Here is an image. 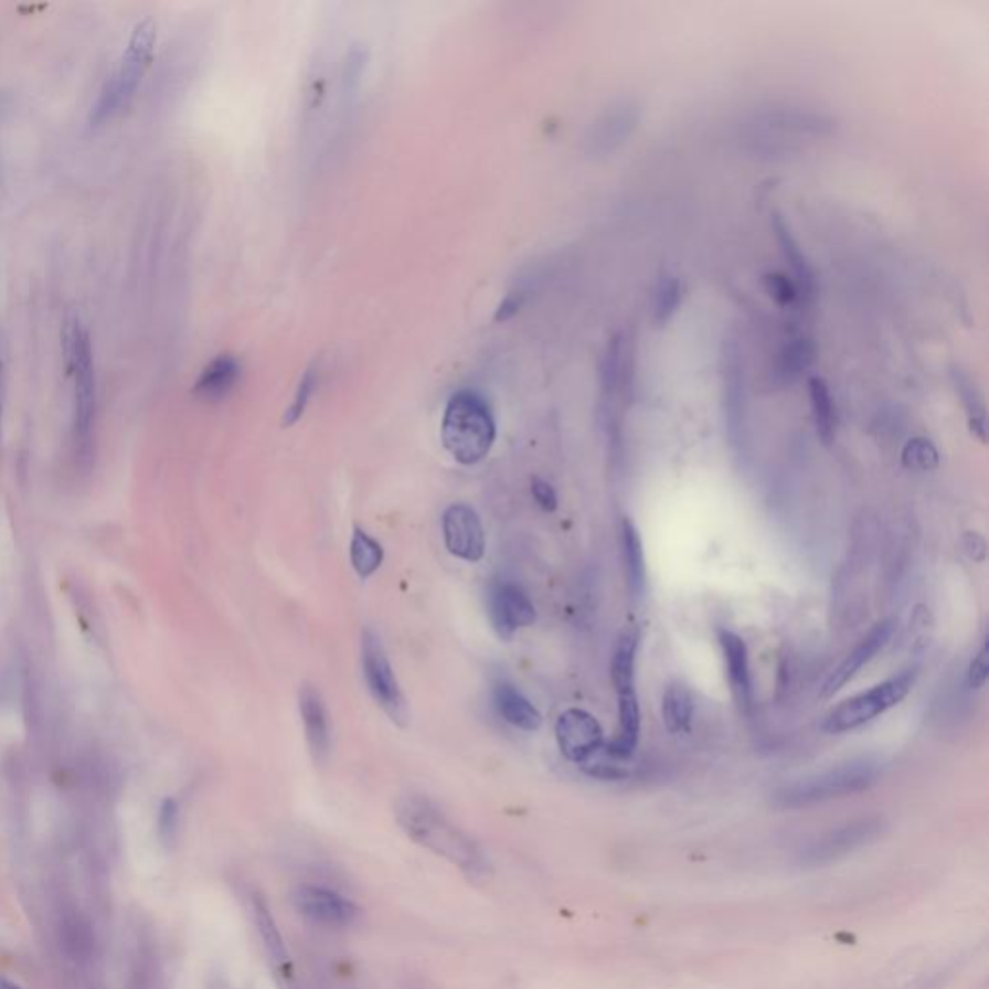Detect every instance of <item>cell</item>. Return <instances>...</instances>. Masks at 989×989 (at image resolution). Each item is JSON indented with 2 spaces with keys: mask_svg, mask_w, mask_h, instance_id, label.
Here are the masks:
<instances>
[{
  "mask_svg": "<svg viewBox=\"0 0 989 989\" xmlns=\"http://www.w3.org/2000/svg\"><path fill=\"white\" fill-rule=\"evenodd\" d=\"M394 816L412 841L445 858L468 878L479 880L489 872V860L478 842L456 827L425 796L408 795L394 806Z\"/></svg>",
  "mask_w": 989,
  "mask_h": 989,
  "instance_id": "cell-1",
  "label": "cell"
},
{
  "mask_svg": "<svg viewBox=\"0 0 989 989\" xmlns=\"http://www.w3.org/2000/svg\"><path fill=\"white\" fill-rule=\"evenodd\" d=\"M883 769L885 765L880 757H854L844 764L833 765L826 772L813 773L788 783L773 795V804L785 810H800L816 804L857 795L873 787L883 775Z\"/></svg>",
  "mask_w": 989,
  "mask_h": 989,
  "instance_id": "cell-2",
  "label": "cell"
},
{
  "mask_svg": "<svg viewBox=\"0 0 989 989\" xmlns=\"http://www.w3.org/2000/svg\"><path fill=\"white\" fill-rule=\"evenodd\" d=\"M494 437L493 412L481 394L464 389L448 398L440 422V440L456 462H481L493 447Z\"/></svg>",
  "mask_w": 989,
  "mask_h": 989,
  "instance_id": "cell-3",
  "label": "cell"
},
{
  "mask_svg": "<svg viewBox=\"0 0 989 989\" xmlns=\"http://www.w3.org/2000/svg\"><path fill=\"white\" fill-rule=\"evenodd\" d=\"M155 43L157 25L153 20L139 22L131 31L107 84L100 89L99 99L93 107L92 123H105L130 105L153 59Z\"/></svg>",
  "mask_w": 989,
  "mask_h": 989,
  "instance_id": "cell-4",
  "label": "cell"
},
{
  "mask_svg": "<svg viewBox=\"0 0 989 989\" xmlns=\"http://www.w3.org/2000/svg\"><path fill=\"white\" fill-rule=\"evenodd\" d=\"M916 677H918L916 669H908L844 700L834 710L829 711L823 721V731L829 734L850 733L872 723L873 719L893 710L911 694Z\"/></svg>",
  "mask_w": 989,
  "mask_h": 989,
  "instance_id": "cell-5",
  "label": "cell"
},
{
  "mask_svg": "<svg viewBox=\"0 0 989 989\" xmlns=\"http://www.w3.org/2000/svg\"><path fill=\"white\" fill-rule=\"evenodd\" d=\"M885 833V821L881 818H862L844 826L834 827L827 833L813 837L796 852V864L804 870H816L834 864L858 849H864Z\"/></svg>",
  "mask_w": 989,
  "mask_h": 989,
  "instance_id": "cell-6",
  "label": "cell"
},
{
  "mask_svg": "<svg viewBox=\"0 0 989 989\" xmlns=\"http://www.w3.org/2000/svg\"><path fill=\"white\" fill-rule=\"evenodd\" d=\"M362 667L365 684L370 688V694L379 708L385 711L396 725H406L408 723L406 698L394 677L393 667L386 657L381 638L371 628H365L362 632Z\"/></svg>",
  "mask_w": 989,
  "mask_h": 989,
  "instance_id": "cell-7",
  "label": "cell"
},
{
  "mask_svg": "<svg viewBox=\"0 0 989 989\" xmlns=\"http://www.w3.org/2000/svg\"><path fill=\"white\" fill-rule=\"evenodd\" d=\"M66 352L74 381V422L76 433L85 439L92 432L95 414V363L89 334L74 321L66 331Z\"/></svg>",
  "mask_w": 989,
  "mask_h": 989,
  "instance_id": "cell-8",
  "label": "cell"
},
{
  "mask_svg": "<svg viewBox=\"0 0 989 989\" xmlns=\"http://www.w3.org/2000/svg\"><path fill=\"white\" fill-rule=\"evenodd\" d=\"M640 118L641 108L636 100H615L589 126L584 138V153L589 159H605L615 153L636 131Z\"/></svg>",
  "mask_w": 989,
  "mask_h": 989,
  "instance_id": "cell-9",
  "label": "cell"
},
{
  "mask_svg": "<svg viewBox=\"0 0 989 989\" xmlns=\"http://www.w3.org/2000/svg\"><path fill=\"white\" fill-rule=\"evenodd\" d=\"M754 130L764 134L765 143L772 146V141L780 143L783 139L804 138V136H827L834 128L833 118L808 110V108L775 107L759 110L752 120Z\"/></svg>",
  "mask_w": 989,
  "mask_h": 989,
  "instance_id": "cell-10",
  "label": "cell"
},
{
  "mask_svg": "<svg viewBox=\"0 0 989 989\" xmlns=\"http://www.w3.org/2000/svg\"><path fill=\"white\" fill-rule=\"evenodd\" d=\"M559 749L572 764L586 765L603 748V726L589 711L572 708L561 713L555 725Z\"/></svg>",
  "mask_w": 989,
  "mask_h": 989,
  "instance_id": "cell-11",
  "label": "cell"
},
{
  "mask_svg": "<svg viewBox=\"0 0 989 989\" xmlns=\"http://www.w3.org/2000/svg\"><path fill=\"white\" fill-rule=\"evenodd\" d=\"M443 538L450 555L478 563L486 555V532L478 512L468 504H450L443 514Z\"/></svg>",
  "mask_w": 989,
  "mask_h": 989,
  "instance_id": "cell-12",
  "label": "cell"
},
{
  "mask_svg": "<svg viewBox=\"0 0 989 989\" xmlns=\"http://www.w3.org/2000/svg\"><path fill=\"white\" fill-rule=\"evenodd\" d=\"M487 613L491 618L494 632L502 640H510L517 630L532 625L535 620V607L522 587L510 582L494 584L487 595Z\"/></svg>",
  "mask_w": 989,
  "mask_h": 989,
  "instance_id": "cell-13",
  "label": "cell"
},
{
  "mask_svg": "<svg viewBox=\"0 0 989 989\" xmlns=\"http://www.w3.org/2000/svg\"><path fill=\"white\" fill-rule=\"evenodd\" d=\"M294 904L301 916L325 927H348L360 916V908L350 898L331 889L301 885L294 893Z\"/></svg>",
  "mask_w": 989,
  "mask_h": 989,
  "instance_id": "cell-14",
  "label": "cell"
},
{
  "mask_svg": "<svg viewBox=\"0 0 989 989\" xmlns=\"http://www.w3.org/2000/svg\"><path fill=\"white\" fill-rule=\"evenodd\" d=\"M895 632V620L885 618L878 625L873 626L870 632L865 634L862 640L858 641L857 648L850 651L849 656L842 659V663L834 669L826 684L821 688V698H831L837 694L844 684H849L850 680L857 677L858 672L864 669L865 664L872 661L873 657L880 653L881 649L887 646L891 636Z\"/></svg>",
  "mask_w": 989,
  "mask_h": 989,
  "instance_id": "cell-15",
  "label": "cell"
},
{
  "mask_svg": "<svg viewBox=\"0 0 989 989\" xmlns=\"http://www.w3.org/2000/svg\"><path fill=\"white\" fill-rule=\"evenodd\" d=\"M300 715L306 731L309 752L317 764H325L331 754V726L325 708L323 698L313 687H301Z\"/></svg>",
  "mask_w": 989,
  "mask_h": 989,
  "instance_id": "cell-16",
  "label": "cell"
},
{
  "mask_svg": "<svg viewBox=\"0 0 989 989\" xmlns=\"http://www.w3.org/2000/svg\"><path fill=\"white\" fill-rule=\"evenodd\" d=\"M717 640L723 657H725L726 674H729L734 698H736V702L741 703V708L749 710L754 692H752V674H749L748 646L738 634L726 630V628H719Z\"/></svg>",
  "mask_w": 989,
  "mask_h": 989,
  "instance_id": "cell-17",
  "label": "cell"
},
{
  "mask_svg": "<svg viewBox=\"0 0 989 989\" xmlns=\"http://www.w3.org/2000/svg\"><path fill=\"white\" fill-rule=\"evenodd\" d=\"M772 228L775 240L779 244L780 254H783L785 262L788 263V267L793 269V275H795L793 283H795L796 290H798V298L810 301L813 298V290H816V277H813L810 263H808L806 255L802 254V249H800L798 242L793 236L785 216L780 215V213H773Z\"/></svg>",
  "mask_w": 989,
  "mask_h": 989,
  "instance_id": "cell-18",
  "label": "cell"
},
{
  "mask_svg": "<svg viewBox=\"0 0 989 989\" xmlns=\"http://www.w3.org/2000/svg\"><path fill=\"white\" fill-rule=\"evenodd\" d=\"M242 377V363L231 354L216 355L215 360L203 368L200 377L193 385L195 394L203 401H221L238 385Z\"/></svg>",
  "mask_w": 989,
  "mask_h": 989,
  "instance_id": "cell-19",
  "label": "cell"
},
{
  "mask_svg": "<svg viewBox=\"0 0 989 989\" xmlns=\"http://www.w3.org/2000/svg\"><path fill=\"white\" fill-rule=\"evenodd\" d=\"M620 547H623V561H625L626 584L630 595L641 599L648 587V566H646V553L641 543L640 532L630 518H623L620 524Z\"/></svg>",
  "mask_w": 989,
  "mask_h": 989,
  "instance_id": "cell-20",
  "label": "cell"
},
{
  "mask_svg": "<svg viewBox=\"0 0 989 989\" xmlns=\"http://www.w3.org/2000/svg\"><path fill=\"white\" fill-rule=\"evenodd\" d=\"M493 698L494 708L510 725L532 733V731H538L543 723L540 711L535 710V705L522 692H518L512 684L499 682L494 687Z\"/></svg>",
  "mask_w": 989,
  "mask_h": 989,
  "instance_id": "cell-21",
  "label": "cell"
},
{
  "mask_svg": "<svg viewBox=\"0 0 989 989\" xmlns=\"http://www.w3.org/2000/svg\"><path fill=\"white\" fill-rule=\"evenodd\" d=\"M950 381L955 386V393L963 402L968 416V427L974 437H978L981 443L988 439V412H986V401L978 385L974 383V379L960 368L950 370Z\"/></svg>",
  "mask_w": 989,
  "mask_h": 989,
  "instance_id": "cell-22",
  "label": "cell"
},
{
  "mask_svg": "<svg viewBox=\"0 0 989 989\" xmlns=\"http://www.w3.org/2000/svg\"><path fill=\"white\" fill-rule=\"evenodd\" d=\"M808 394H810L811 416L818 433L819 440L831 447L837 435V410H834L833 396L829 385L821 377L808 379Z\"/></svg>",
  "mask_w": 989,
  "mask_h": 989,
  "instance_id": "cell-23",
  "label": "cell"
},
{
  "mask_svg": "<svg viewBox=\"0 0 989 989\" xmlns=\"http://www.w3.org/2000/svg\"><path fill=\"white\" fill-rule=\"evenodd\" d=\"M818 348L816 342L806 337L790 340L787 347H783L777 362H775V379L779 383H793L798 377H802L806 371L810 370L811 363L816 362Z\"/></svg>",
  "mask_w": 989,
  "mask_h": 989,
  "instance_id": "cell-24",
  "label": "cell"
},
{
  "mask_svg": "<svg viewBox=\"0 0 989 989\" xmlns=\"http://www.w3.org/2000/svg\"><path fill=\"white\" fill-rule=\"evenodd\" d=\"M663 725L671 734L684 733L694 715V695L680 682H672L663 692Z\"/></svg>",
  "mask_w": 989,
  "mask_h": 989,
  "instance_id": "cell-25",
  "label": "cell"
},
{
  "mask_svg": "<svg viewBox=\"0 0 989 989\" xmlns=\"http://www.w3.org/2000/svg\"><path fill=\"white\" fill-rule=\"evenodd\" d=\"M638 641L640 634L636 628H628L626 632L620 634L617 640L615 651H613V661H610V679L613 687L618 692L632 690L634 674H636V651H638Z\"/></svg>",
  "mask_w": 989,
  "mask_h": 989,
  "instance_id": "cell-26",
  "label": "cell"
},
{
  "mask_svg": "<svg viewBox=\"0 0 989 989\" xmlns=\"http://www.w3.org/2000/svg\"><path fill=\"white\" fill-rule=\"evenodd\" d=\"M252 914H254L255 926L262 937L263 947L277 965H286L288 963V953L283 942V935L278 932L277 922L270 914L269 906L263 901L262 896H252Z\"/></svg>",
  "mask_w": 989,
  "mask_h": 989,
  "instance_id": "cell-27",
  "label": "cell"
},
{
  "mask_svg": "<svg viewBox=\"0 0 989 989\" xmlns=\"http://www.w3.org/2000/svg\"><path fill=\"white\" fill-rule=\"evenodd\" d=\"M350 561L360 578H370L383 563V547L379 541L370 538L360 528H355L352 541H350Z\"/></svg>",
  "mask_w": 989,
  "mask_h": 989,
  "instance_id": "cell-28",
  "label": "cell"
},
{
  "mask_svg": "<svg viewBox=\"0 0 989 989\" xmlns=\"http://www.w3.org/2000/svg\"><path fill=\"white\" fill-rule=\"evenodd\" d=\"M368 64V51L362 45H352L348 49L347 59L342 64V79H340V95H342V108L354 105L358 93L362 87L363 72Z\"/></svg>",
  "mask_w": 989,
  "mask_h": 989,
  "instance_id": "cell-29",
  "label": "cell"
},
{
  "mask_svg": "<svg viewBox=\"0 0 989 989\" xmlns=\"http://www.w3.org/2000/svg\"><path fill=\"white\" fill-rule=\"evenodd\" d=\"M682 290H684V286L680 283L679 277L661 275L657 283L656 304H653V319L657 325L667 323L677 313L680 300H682Z\"/></svg>",
  "mask_w": 989,
  "mask_h": 989,
  "instance_id": "cell-30",
  "label": "cell"
},
{
  "mask_svg": "<svg viewBox=\"0 0 989 989\" xmlns=\"http://www.w3.org/2000/svg\"><path fill=\"white\" fill-rule=\"evenodd\" d=\"M901 460L906 470L932 471L939 466V453L932 440L914 437L904 445Z\"/></svg>",
  "mask_w": 989,
  "mask_h": 989,
  "instance_id": "cell-31",
  "label": "cell"
},
{
  "mask_svg": "<svg viewBox=\"0 0 989 989\" xmlns=\"http://www.w3.org/2000/svg\"><path fill=\"white\" fill-rule=\"evenodd\" d=\"M317 385H319V368H317V365H309L308 370L304 371L300 383L296 386V393H294L290 406L286 408L285 419H283L286 427L296 424V422L304 416V412L308 408L311 396L316 393Z\"/></svg>",
  "mask_w": 989,
  "mask_h": 989,
  "instance_id": "cell-32",
  "label": "cell"
},
{
  "mask_svg": "<svg viewBox=\"0 0 989 989\" xmlns=\"http://www.w3.org/2000/svg\"><path fill=\"white\" fill-rule=\"evenodd\" d=\"M765 290L780 306H790L798 298L795 283L788 280L783 273H767L764 277Z\"/></svg>",
  "mask_w": 989,
  "mask_h": 989,
  "instance_id": "cell-33",
  "label": "cell"
},
{
  "mask_svg": "<svg viewBox=\"0 0 989 989\" xmlns=\"http://www.w3.org/2000/svg\"><path fill=\"white\" fill-rule=\"evenodd\" d=\"M989 679V638L983 640L978 653L974 656L968 667V687L972 690H980L986 687Z\"/></svg>",
  "mask_w": 989,
  "mask_h": 989,
  "instance_id": "cell-34",
  "label": "cell"
},
{
  "mask_svg": "<svg viewBox=\"0 0 989 989\" xmlns=\"http://www.w3.org/2000/svg\"><path fill=\"white\" fill-rule=\"evenodd\" d=\"M525 293H528V286H517L514 290H510V293L504 296V300L499 304L497 311H494V321H497V323H504V321H509V319L517 316L518 311L524 306L525 298H528V294Z\"/></svg>",
  "mask_w": 989,
  "mask_h": 989,
  "instance_id": "cell-35",
  "label": "cell"
},
{
  "mask_svg": "<svg viewBox=\"0 0 989 989\" xmlns=\"http://www.w3.org/2000/svg\"><path fill=\"white\" fill-rule=\"evenodd\" d=\"M532 494L535 502L540 504L545 512H553L559 507V497H556L555 487L549 481L541 478L532 479Z\"/></svg>",
  "mask_w": 989,
  "mask_h": 989,
  "instance_id": "cell-36",
  "label": "cell"
},
{
  "mask_svg": "<svg viewBox=\"0 0 989 989\" xmlns=\"http://www.w3.org/2000/svg\"><path fill=\"white\" fill-rule=\"evenodd\" d=\"M178 826V806L174 800H164L161 808V818H159V827H161L162 839H172L177 833Z\"/></svg>",
  "mask_w": 989,
  "mask_h": 989,
  "instance_id": "cell-37",
  "label": "cell"
},
{
  "mask_svg": "<svg viewBox=\"0 0 989 989\" xmlns=\"http://www.w3.org/2000/svg\"><path fill=\"white\" fill-rule=\"evenodd\" d=\"M963 547L966 555L972 559L974 563H983L988 556V543L981 538L980 533L966 532L963 538Z\"/></svg>",
  "mask_w": 989,
  "mask_h": 989,
  "instance_id": "cell-38",
  "label": "cell"
},
{
  "mask_svg": "<svg viewBox=\"0 0 989 989\" xmlns=\"http://www.w3.org/2000/svg\"><path fill=\"white\" fill-rule=\"evenodd\" d=\"M0 989H22V988H18V986H14V983H12V981L0 980Z\"/></svg>",
  "mask_w": 989,
  "mask_h": 989,
  "instance_id": "cell-39",
  "label": "cell"
}]
</instances>
